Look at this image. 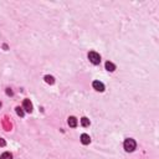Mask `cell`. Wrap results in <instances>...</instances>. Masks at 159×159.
I'll return each instance as SVG.
<instances>
[{"mask_svg":"<svg viewBox=\"0 0 159 159\" xmlns=\"http://www.w3.org/2000/svg\"><path fill=\"white\" fill-rule=\"evenodd\" d=\"M124 149H126V152H133L135 149V147H137V143H135L134 139L132 138H127L126 141H124Z\"/></svg>","mask_w":159,"mask_h":159,"instance_id":"1","label":"cell"},{"mask_svg":"<svg viewBox=\"0 0 159 159\" xmlns=\"http://www.w3.org/2000/svg\"><path fill=\"white\" fill-rule=\"evenodd\" d=\"M88 60L93 63V65H98V63L101 62V56L98 55L96 51H90L88 52Z\"/></svg>","mask_w":159,"mask_h":159,"instance_id":"2","label":"cell"},{"mask_svg":"<svg viewBox=\"0 0 159 159\" xmlns=\"http://www.w3.org/2000/svg\"><path fill=\"white\" fill-rule=\"evenodd\" d=\"M92 86H93L94 90L98 91V92H103V91H104V85L102 82H100V81H93Z\"/></svg>","mask_w":159,"mask_h":159,"instance_id":"3","label":"cell"},{"mask_svg":"<svg viewBox=\"0 0 159 159\" xmlns=\"http://www.w3.org/2000/svg\"><path fill=\"white\" fill-rule=\"evenodd\" d=\"M22 106H24V109L26 112H29V113H31L32 112V103L30 102V100H24V103H22Z\"/></svg>","mask_w":159,"mask_h":159,"instance_id":"4","label":"cell"},{"mask_svg":"<svg viewBox=\"0 0 159 159\" xmlns=\"http://www.w3.org/2000/svg\"><path fill=\"white\" fill-rule=\"evenodd\" d=\"M67 123H69V126H70V127H72V128L77 127V124H78L77 118H76V117H73V116L69 117V121H67Z\"/></svg>","mask_w":159,"mask_h":159,"instance_id":"5","label":"cell"},{"mask_svg":"<svg viewBox=\"0 0 159 159\" xmlns=\"http://www.w3.org/2000/svg\"><path fill=\"white\" fill-rule=\"evenodd\" d=\"M81 143L82 144H90L91 143V138H90V135L88 134H82L81 135Z\"/></svg>","mask_w":159,"mask_h":159,"instance_id":"6","label":"cell"},{"mask_svg":"<svg viewBox=\"0 0 159 159\" xmlns=\"http://www.w3.org/2000/svg\"><path fill=\"white\" fill-rule=\"evenodd\" d=\"M106 70L109 71V72H113V71L116 70V65H115V63H112V62H109V61H107V62H106Z\"/></svg>","mask_w":159,"mask_h":159,"instance_id":"7","label":"cell"},{"mask_svg":"<svg viewBox=\"0 0 159 159\" xmlns=\"http://www.w3.org/2000/svg\"><path fill=\"white\" fill-rule=\"evenodd\" d=\"M81 124L83 127H88L90 126V119L87 118V117H83V118H81Z\"/></svg>","mask_w":159,"mask_h":159,"instance_id":"8","label":"cell"},{"mask_svg":"<svg viewBox=\"0 0 159 159\" xmlns=\"http://www.w3.org/2000/svg\"><path fill=\"white\" fill-rule=\"evenodd\" d=\"M45 81H46L47 83H50V85H54V83H55V78L52 77V76H49V75H47V76H45Z\"/></svg>","mask_w":159,"mask_h":159,"instance_id":"9","label":"cell"},{"mask_svg":"<svg viewBox=\"0 0 159 159\" xmlns=\"http://www.w3.org/2000/svg\"><path fill=\"white\" fill-rule=\"evenodd\" d=\"M0 159H13V156H11V153L5 152V153H3V154H1Z\"/></svg>","mask_w":159,"mask_h":159,"instance_id":"10","label":"cell"},{"mask_svg":"<svg viewBox=\"0 0 159 159\" xmlns=\"http://www.w3.org/2000/svg\"><path fill=\"white\" fill-rule=\"evenodd\" d=\"M16 113H18V115L20 116V117H24V115H25L24 111H22V108H20V107H16Z\"/></svg>","mask_w":159,"mask_h":159,"instance_id":"11","label":"cell"},{"mask_svg":"<svg viewBox=\"0 0 159 159\" xmlns=\"http://www.w3.org/2000/svg\"><path fill=\"white\" fill-rule=\"evenodd\" d=\"M4 144H5V142H4L3 139H0V146H4Z\"/></svg>","mask_w":159,"mask_h":159,"instance_id":"12","label":"cell"},{"mask_svg":"<svg viewBox=\"0 0 159 159\" xmlns=\"http://www.w3.org/2000/svg\"><path fill=\"white\" fill-rule=\"evenodd\" d=\"M0 107H1V102H0Z\"/></svg>","mask_w":159,"mask_h":159,"instance_id":"13","label":"cell"}]
</instances>
